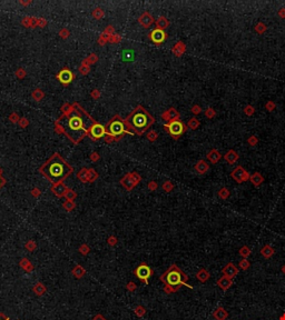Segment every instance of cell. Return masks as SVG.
<instances>
[{"label": "cell", "instance_id": "1", "mask_svg": "<svg viewBox=\"0 0 285 320\" xmlns=\"http://www.w3.org/2000/svg\"><path fill=\"white\" fill-rule=\"evenodd\" d=\"M94 124V120L77 104L56 122L58 131L66 135L74 144H78L86 135H88L90 127Z\"/></svg>", "mask_w": 285, "mask_h": 320}, {"label": "cell", "instance_id": "2", "mask_svg": "<svg viewBox=\"0 0 285 320\" xmlns=\"http://www.w3.org/2000/svg\"><path fill=\"white\" fill-rule=\"evenodd\" d=\"M40 172L54 185L60 184L64 181L71 172L73 168L61 158V156L55 154L48 159L46 164L40 168Z\"/></svg>", "mask_w": 285, "mask_h": 320}, {"label": "cell", "instance_id": "3", "mask_svg": "<svg viewBox=\"0 0 285 320\" xmlns=\"http://www.w3.org/2000/svg\"><path fill=\"white\" fill-rule=\"evenodd\" d=\"M154 121L155 120L150 116L149 112L146 111L142 106L136 107L126 119V124L130 131H134L138 135L144 134L154 124Z\"/></svg>", "mask_w": 285, "mask_h": 320}, {"label": "cell", "instance_id": "4", "mask_svg": "<svg viewBox=\"0 0 285 320\" xmlns=\"http://www.w3.org/2000/svg\"><path fill=\"white\" fill-rule=\"evenodd\" d=\"M160 280L165 283L166 286L174 288L176 291L179 289L182 286H186V287L193 289L192 286L187 285L188 276L184 273L176 265H172L165 272L160 276Z\"/></svg>", "mask_w": 285, "mask_h": 320}, {"label": "cell", "instance_id": "5", "mask_svg": "<svg viewBox=\"0 0 285 320\" xmlns=\"http://www.w3.org/2000/svg\"><path fill=\"white\" fill-rule=\"evenodd\" d=\"M106 132L111 137H120L123 136L124 134H127V132L130 134L132 131L128 128L126 121H124L120 117L116 116L111 121L108 122Z\"/></svg>", "mask_w": 285, "mask_h": 320}, {"label": "cell", "instance_id": "6", "mask_svg": "<svg viewBox=\"0 0 285 320\" xmlns=\"http://www.w3.org/2000/svg\"><path fill=\"white\" fill-rule=\"evenodd\" d=\"M164 128L167 130V132L174 138V139H178L180 136H183V135L185 134L188 127H187V124H185L184 122L178 119V120H173V121H169L168 124H164Z\"/></svg>", "mask_w": 285, "mask_h": 320}, {"label": "cell", "instance_id": "7", "mask_svg": "<svg viewBox=\"0 0 285 320\" xmlns=\"http://www.w3.org/2000/svg\"><path fill=\"white\" fill-rule=\"evenodd\" d=\"M135 276L142 281L144 285H148V279L152 277L153 275V270L150 269V267H148L146 263H140L137 268L134 271Z\"/></svg>", "mask_w": 285, "mask_h": 320}, {"label": "cell", "instance_id": "8", "mask_svg": "<svg viewBox=\"0 0 285 320\" xmlns=\"http://www.w3.org/2000/svg\"><path fill=\"white\" fill-rule=\"evenodd\" d=\"M231 177L233 178V180L237 182V184H243V182H245V181L250 180V172L244 169V167L242 166H237L232 172H231Z\"/></svg>", "mask_w": 285, "mask_h": 320}, {"label": "cell", "instance_id": "9", "mask_svg": "<svg viewBox=\"0 0 285 320\" xmlns=\"http://www.w3.org/2000/svg\"><path fill=\"white\" fill-rule=\"evenodd\" d=\"M88 135H89V137L91 138V139L98 140V139H100V138H103V137H105V135H106V128L103 126V124H97V122H95V124H94L93 126L90 127L89 131H88Z\"/></svg>", "mask_w": 285, "mask_h": 320}, {"label": "cell", "instance_id": "10", "mask_svg": "<svg viewBox=\"0 0 285 320\" xmlns=\"http://www.w3.org/2000/svg\"><path fill=\"white\" fill-rule=\"evenodd\" d=\"M149 38L152 39V41L154 42V43L159 45V43H163V42L165 41L166 38H167V35H166V33L164 30L156 28V29H154L152 33H149Z\"/></svg>", "mask_w": 285, "mask_h": 320}, {"label": "cell", "instance_id": "11", "mask_svg": "<svg viewBox=\"0 0 285 320\" xmlns=\"http://www.w3.org/2000/svg\"><path fill=\"white\" fill-rule=\"evenodd\" d=\"M58 79H59V81L61 82V84H68L73 81L74 74L69 69H63L59 74H58Z\"/></svg>", "mask_w": 285, "mask_h": 320}, {"label": "cell", "instance_id": "12", "mask_svg": "<svg viewBox=\"0 0 285 320\" xmlns=\"http://www.w3.org/2000/svg\"><path fill=\"white\" fill-rule=\"evenodd\" d=\"M223 273L225 277H228V278H234L235 276H237L238 273V268L236 267L235 265L233 262H228L227 265L223 268Z\"/></svg>", "mask_w": 285, "mask_h": 320}, {"label": "cell", "instance_id": "13", "mask_svg": "<svg viewBox=\"0 0 285 320\" xmlns=\"http://www.w3.org/2000/svg\"><path fill=\"white\" fill-rule=\"evenodd\" d=\"M162 118L166 121H173V120H178L179 119V112L175 109V108H170L167 111H165L162 114Z\"/></svg>", "mask_w": 285, "mask_h": 320}, {"label": "cell", "instance_id": "14", "mask_svg": "<svg viewBox=\"0 0 285 320\" xmlns=\"http://www.w3.org/2000/svg\"><path fill=\"white\" fill-rule=\"evenodd\" d=\"M206 158H207V160H210V164L216 165V164H218L220 160L222 159V154L220 152L218 149H212V150L208 151Z\"/></svg>", "mask_w": 285, "mask_h": 320}, {"label": "cell", "instance_id": "15", "mask_svg": "<svg viewBox=\"0 0 285 320\" xmlns=\"http://www.w3.org/2000/svg\"><path fill=\"white\" fill-rule=\"evenodd\" d=\"M238 158H240V155H238L234 149H230V150H227V152L224 155V159H225V161L227 162L228 165L236 164Z\"/></svg>", "mask_w": 285, "mask_h": 320}, {"label": "cell", "instance_id": "16", "mask_svg": "<svg viewBox=\"0 0 285 320\" xmlns=\"http://www.w3.org/2000/svg\"><path fill=\"white\" fill-rule=\"evenodd\" d=\"M216 283H217V286L222 289L223 291H226L227 289H230L231 286L233 285V279L228 278V277H225V276H223V277H220V278L218 279Z\"/></svg>", "mask_w": 285, "mask_h": 320}, {"label": "cell", "instance_id": "17", "mask_svg": "<svg viewBox=\"0 0 285 320\" xmlns=\"http://www.w3.org/2000/svg\"><path fill=\"white\" fill-rule=\"evenodd\" d=\"M250 181L252 182L253 186L255 187V188H258V187H261V185L264 182V177H263V175L260 174L258 171H255L251 175Z\"/></svg>", "mask_w": 285, "mask_h": 320}, {"label": "cell", "instance_id": "18", "mask_svg": "<svg viewBox=\"0 0 285 320\" xmlns=\"http://www.w3.org/2000/svg\"><path fill=\"white\" fill-rule=\"evenodd\" d=\"M195 170H196V172L197 174H200V175H204V174H206V172L210 170V165L207 164V162L205 161V160H203V159H200V160H198L197 162H196V165H195Z\"/></svg>", "mask_w": 285, "mask_h": 320}, {"label": "cell", "instance_id": "19", "mask_svg": "<svg viewBox=\"0 0 285 320\" xmlns=\"http://www.w3.org/2000/svg\"><path fill=\"white\" fill-rule=\"evenodd\" d=\"M213 317L215 318L216 320H226L228 317V312L223 307H218L213 312Z\"/></svg>", "mask_w": 285, "mask_h": 320}, {"label": "cell", "instance_id": "20", "mask_svg": "<svg viewBox=\"0 0 285 320\" xmlns=\"http://www.w3.org/2000/svg\"><path fill=\"white\" fill-rule=\"evenodd\" d=\"M274 253H275V250L271 245H264L261 249V255L265 259H270L272 256H274Z\"/></svg>", "mask_w": 285, "mask_h": 320}, {"label": "cell", "instance_id": "21", "mask_svg": "<svg viewBox=\"0 0 285 320\" xmlns=\"http://www.w3.org/2000/svg\"><path fill=\"white\" fill-rule=\"evenodd\" d=\"M67 190L68 189L66 188V186L63 184V182L55 185V187H53V192L57 197H64L66 195V192H67Z\"/></svg>", "mask_w": 285, "mask_h": 320}, {"label": "cell", "instance_id": "22", "mask_svg": "<svg viewBox=\"0 0 285 320\" xmlns=\"http://www.w3.org/2000/svg\"><path fill=\"white\" fill-rule=\"evenodd\" d=\"M185 50H186V46L183 41H178L177 43L174 46V48H173V52H174V55H175L176 57L183 56V53L185 52Z\"/></svg>", "mask_w": 285, "mask_h": 320}, {"label": "cell", "instance_id": "23", "mask_svg": "<svg viewBox=\"0 0 285 320\" xmlns=\"http://www.w3.org/2000/svg\"><path fill=\"white\" fill-rule=\"evenodd\" d=\"M71 273H73V276L75 277V278L80 279V278H83L84 276H85L86 270L80 265H76L75 267H74L73 270H71Z\"/></svg>", "mask_w": 285, "mask_h": 320}, {"label": "cell", "instance_id": "24", "mask_svg": "<svg viewBox=\"0 0 285 320\" xmlns=\"http://www.w3.org/2000/svg\"><path fill=\"white\" fill-rule=\"evenodd\" d=\"M196 278H197L200 282H206V281L210 278V273L208 272L206 269H200V270L196 273Z\"/></svg>", "mask_w": 285, "mask_h": 320}, {"label": "cell", "instance_id": "25", "mask_svg": "<svg viewBox=\"0 0 285 320\" xmlns=\"http://www.w3.org/2000/svg\"><path fill=\"white\" fill-rule=\"evenodd\" d=\"M33 290H34V292H35L37 296H43L44 293L46 292V290H47V289H46V287L41 282H37L35 285V287L33 288Z\"/></svg>", "mask_w": 285, "mask_h": 320}, {"label": "cell", "instance_id": "26", "mask_svg": "<svg viewBox=\"0 0 285 320\" xmlns=\"http://www.w3.org/2000/svg\"><path fill=\"white\" fill-rule=\"evenodd\" d=\"M156 25H157L158 29L164 30V29H166L168 26H169V21H168V20L166 19L165 17H159L157 21H156Z\"/></svg>", "mask_w": 285, "mask_h": 320}, {"label": "cell", "instance_id": "27", "mask_svg": "<svg viewBox=\"0 0 285 320\" xmlns=\"http://www.w3.org/2000/svg\"><path fill=\"white\" fill-rule=\"evenodd\" d=\"M20 267L23 269V270H26L27 272H30V271H33L34 270V266L31 265V263L29 262V260L28 259H26V258H23V260L20 261Z\"/></svg>", "mask_w": 285, "mask_h": 320}, {"label": "cell", "instance_id": "28", "mask_svg": "<svg viewBox=\"0 0 285 320\" xmlns=\"http://www.w3.org/2000/svg\"><path fill=\"white\" fill-rule=\"evenodd\" d=\"M217 196L220 197V198L222 199V200H226V199L230 198L231 192H230V190H228V189L226 188V187H223V188H220V190H218Z\"/></svg>", "mask_w": 285, "mask_h": 320}, {"label": "cell", "instance_id": "29", "mask_svg": "<svg viewBox=\"0 0 285 320\" xmlns=\"http://www.w3.org/2000/svg\"><path fill=\"white\" fill-rule=\"evenodd\" d=\"M254 30H255V33H258V35H263V33H266V30H267V26H266L264 23H258L255 25Z\"/></svg>", "mask_w": 285, "mask_h": 320}, {"label": "cell", "instance_id": "30", "mask_svg": "<svg viewBox=\"0 0 285 320\" xmlns=\"http://www.w3.org/2000/svg\"><path fill=\"white\" fill-rule=\"evenodd\" d=\"M200 120L196 119L195 117L190 118V119L188 120V122H187V127L189 128V129H192V130H196L198 127H200Z\"/></svg>", "mask_w": 285, "mask_h": 320}, {"label": "cell", "instance_id": "31", "mask_svg": "<svg viewBox=\"0 0 285 320\" xmlns=\"http://www.w3.org/2000/svg\"><path fill=\"white\" fill-rule=\"evenodd\" d=\"M140 23H142V26L148 27V26H149L150 23H153L152 16H150L149 13H144V15H142V19H140Z\"/></svg>", "mask_w": 285, "mask_h": 320}, {"label": "cell", "instance_id": "32", "mask_svg": "<svg viewBox=\"0 0 285 320\" xmlns=\"http://www.w3.org/2000/svg\"><path fill=\"white\" fill-rule=\"evenodd\" d=\"M238 253L242 256L243 258H247V257H250L251 253H252V250H251L250 247L243 246V247H241V249L238 250Z\"/></svg>", "mask_w": 285, "mask_h": 320}, {"label": "cell", "instance_id": "33", "mask_svg": "<svg viewBox=\"0 0 285 320\" xmlns=\"http://www.w3.org/2000/svg\"><path fill=\"white\" fill-rule=\"evenodd\" d=\"M238 267H240L242 270H247L251 267V262L247 260V258H243L242 260H240V262H238Z\"/></svg>", "mask_w": 285, "mask_h": 320}, {"label": "cell", "instance_id": "34", "mask_svg": "<svg viewBox=\"0 0 285 320\" xmlns=\"http://www.w3.org/2000/svg\"><path fill=\"white\" fill-rule=\"evenodd\" d=\"M244 114H245V116H248V117H251V116H253V114H255V108L252 106V104H247V106H245L244 107Z\"/></svg>", "mask_w": 285, "mask_h": 320}, {"label": "cell", "instance_id": "35", "mask_svg": "<svg viewBox=\"0 0 285 320\" xmlns=\"http://www.w3.org/2000/svg\"><path fill=\"white\" fill-rule=\"evenodd\" d=\"M247 144H248V146H251V147H255L256 145L258 144L257 136H255V135H252V136L248 137V138H247Z\"/></svg>", "mask_w": 285, "mask_h": 320}, {"label": "cell", "instance_id": "36", "mask_svg": "<svg viewBox=\"0 0 285 320\" xmlns=\"http://www.w3.org/2000/svg\"><path fill=\"white\" fill-rule=\"evenodd\" d=\"M205 116H206V118H208V119H213V118L216 116V111L214 110V108L208 107L207 109L205 110Z\"/></svg>", "mask_w": 285, "mask_h": 320}, {"label": "cell", "instance_id": "37", "mask_svg": "<svg viewBox=\"0 0 285 320\" xmlns=\"http://www.w3.org/2000/svg\"><path fill=\"white\" fill-rule=\"evenodd\" d=\"M275 108H276V104L274 101H272V100H268L265 104V109L267 110L268 112H272Z\"/></svg>", "mask_w": 285, "mask_h": 320}, {"label": "cell", "instance_id": "38", "mask_svg": "<svg viewBox=\"0 0 285 320\" xmlns=\"http://www.w3.org/2000/svg\"><path fill=\"white\" fill-rule=\"evenodd\" d=\"M135 313H136V316H138V317H142V316L145 315V312H146V309L144 307H142V306H138V307H136L135 308Z\"/></svg>", "mask_w": 285, "mask_h": 320}, {"label": "cell", "instance_id": "39", "mask_svg": "<svg viewBox=\"0 0 285 320\" xmlns=\"http://www.w3.org/2000/svg\"><path fill=\"white\" fill-rule=\"evenodd\" d=\"M190 111H192V114H195V116H197V114H200V112H202V107L198 106V104H195V106H193V107H192V109H190Z\"/></svg>", "mask_w": 285, "mask_h": 320}, {"label": "cell", "instance_id": "40", "mask_svg": "<svg viewBox=\"0 0 285 320\" xmlns=\"http://www.w3.org/2000/svg\"><path fill=\"white\" fill-rule=\"evenodd\" d=\"M64 208H65L66 210H68V211H69V210H73V209L75 208V205H74L73 201L67 200V201L65 202V204H64Z\"/></svg>", "mask_w": 285, "mask_h": 320}, {"label": "cell", "instance_id": "41", "mask_svg": "<svg viewBox=\"0 0 285 320\" xmlns=\"http://www.w3.org/2000/svg\"><path fill=\"white\" fill-rule=\"evenodd\" d=\"M173 188H174V186H173V184H172V182H169V181H166L165 184L163 185V189H164L165 191H167V192L172 191Z\"/></svg>", "mask_w": 285, "mask_h": 320}, {"label": "cell", "instance_id": "42", "mask_svg": "<svg viewBox=\"0 0 285 320\" xmlns=\"http://www.w3.org/2000/svg\"><path fill=\"white\" fill-rule=\"evenodd\" d=\"M65 197H66V198H67V200H69V201H73V199L76 197V194H75V192H74V191H71V190H67V192H66Z\"/></svg>", "mask_w": 285, "mask_h": 320}, {"label": "cell", "instance_id": "43", "mask_svg": "<svg viewBox=\"0 0 285 320\" xmlns=\"http://www.w3.org/2000/svg\"><path fill=\"white\" fill-rule=\"evenodd\" d=\"M26 248H27L29 251L35 250V248H36V243L34 242V241H29V242H28L27 245H26Z\"/></svg>", "mask_w": 285, "mask_h": 320}, {"label": "cell", "instance_id": "44", "mask_svg": "<svg viewBox=\"0 0 285 320\" xmlns=\"http://www.w3.org/2000/svg\"><path fill=\"white\" fill-rule=\"evenodd\" d=\"M136 288H137V286H136V283L135 282H129V283H127V290H129V291H135L136 290Z\"/></svg>", "mask_w": 285, "mask_h": 320}, {"label": "cell", "instance_id": "45", "mask_svg": "<svg viewBox=\"0 0 285 320\" xmlns=\"http://www.w3.org/2000/svg\"><path fill=\"white\" fill-rule=\"evenodd\" d=\"M79 251H80L81 253H83V255H87V253L89 252V247L86 246V245H83V246L80 247Z\"/></svg>", "mask_w": 285, "mask_h": 320}, {"label": "cell", "instance_id": "46", "mask_svg": "<svg viewBox=\"0 0 285 320\" xmlns=\"http://www.w3.org/2000/svg\"><path fill=\"white\" fill-rule=\"evenodd\" d=\"M277 15H278V17H280V18H282V19H285V8H281V9L277 11Z\"/></svg>", "mask_w": 285, "mask_h": 320}, {"label": "cell", "instance_id": "47", "mask_svg": "<svg viewBox=\"0 0 285 320\" xmlns=\"http://www.w3.org/2000/svg\"><path fill=\"white\" fill-rule=\"evenodd\" d=\"M148 138L153 141V140H155L156 138H157V134H156L155 131H150L149 135H148Z\"/></svg>", "mask_w": 285, "mask_h": 320}, {"label": "cell", "instance_id": "48", "mask_svg": "<svg viewBox=\"0 0 285 320\" xmlns=\"http://www.w3.org/2000/svg\"><path fill=\"white\" fill-rule=\"evenodd\" d=\"M93 320H106V318L104 317L103 315H97V316H95V317H94Z\"/></svg>", "mask_w": 285, "mask_h": 320}, {"label": "cell", "instance_id": "49", "mask_svg": "<svg viewBox=\"0 0 285 320\" xmlns=\"http://www.w3.org/2000/svg\"><path fill=\"white\" fill-rule=\"evenodd\" d=\"M108 242H109L110 245H115V243L117 242V240H116V238H114V237H110V238L108 239Z\"/></svg>", "mask_w": 285, "mask_h": 320}, {"label": "cell", "instance_id": "50", "mask_svg": "<svg viewBox=\"0 0 285 320\" xmlns=\"http://www.w3.org/2000/svg\"><path fill=\"white\" fill-rule=\"evenodd\" d=\"M0 320H10V319L6 315H3V313H0Z\"/></svg>", "mask_w": 285, "mask_h": 320}, {"label": "cell", "instance_id": "51", "mask_svg": "<svg viewBox=\"0 0 285 320\" xmlns=\"http://www.w3.org/2000/svg\"><path fill=\"white\" fill-rule=\"evenodd\" d=\"M149 186H150L149 188L152 189V190H154V189H156V187H157V185H156L155 182H152V184H150Z\"/></svg>", "mask_w": 285, "mask_h": 320}, {"label": "cell", "instance_id": "52", "mask_svg": "<svg viewBox=\"0 0 285 320\" xmlns=\"http://www.w3.org/2000/svg\"><path fill=\"white\" fill-rule=\"evenodd\" d=\"M278 320H285V312L283 313L282 316H280V318H278Z\"/></svg>", "mask_w": 285, "mask_h": 320}, {"label": "cell", "instance_id": "53", "mask_svg": "<svg viewBox=\"0 0 285 320\" xmlns=\"http://www.w3.org/2000/svg\"><path fill=\"white\" fill-rule=\"evenodd\" d=\"M3 184H5V181H3V179L0 177V188H1V186H3Z\"/></svg>", "mask_w": 285, "mask_h": 320}, {"label": "cell", "instance_id": "54", "mask_svg": "<svg viewBox=\"0 0 285 320\" xmlns=\"http://www.w3.org/2000/svg\"><path fill=\"white\" fill-rule=\"evenodd\" d=\"M281 271H282V273H284V275H285V265L282 266V269H281Z\"/></svg>", "mask_w": 285, "mask_h": 320}]
</instances>
